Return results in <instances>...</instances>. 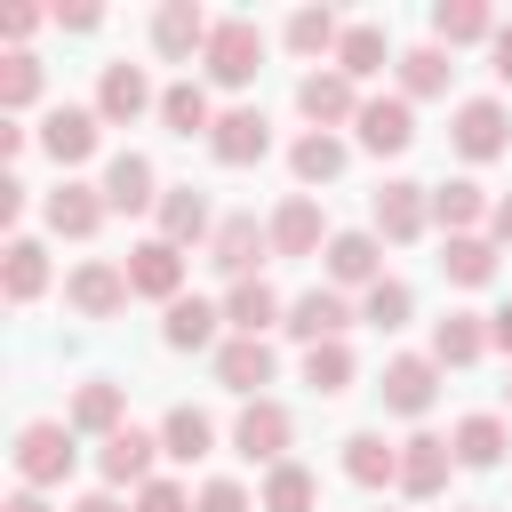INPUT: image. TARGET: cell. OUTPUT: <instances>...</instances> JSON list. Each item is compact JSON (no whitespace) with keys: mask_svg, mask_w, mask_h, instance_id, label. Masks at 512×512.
Returning a JSON list of instances; mask_svg holds the SVG:
<instances>
[{"mask_svg":"<svg viewBox=\"0 0 512 512\" xmlns=\"http://www.w3.org/2000/svg\"><path fill=\"white\" fill-rule=\"evenodd\" d=\"M72 464H80V432L64 424V416H32L24 432H16V488H64L72 480Z\"/></svg>","mask_w":512,"mask_h":512,"instance_id":"1","label":"cell"},{"mask_svg":"<svg viewBox=\"0 0 512 512\" xmlns=\"http://www.w3.org/2000/svg\"><path fill=\"white\" fill-rule=\"evenodd\" d=\"M256 72H264V32H256V16H216L208 48H200V80H208V88H248Z\"/></svg>","mask_w":512,"mask_h":512,"instance_id":"2","label":"cell"},{"mask_svg":"<svg viewBox=\"0 0 512 512\" xmlns=\"http://www.w3.org/2000/svg\"><path fill=\"white\" fill-rule=\"evenodd\" d=\"M368 232H376L384 248H416V240L432 232V184H408V176H392V184L368 200Z\"/></svg>","mask_w":512,"mask_h":512,"instance_id":"3","label":"cell"},{"mask_svg":"<svg viewBox=\"0 0 512 512\" xmlns=\"http://www.w3.org/2000/svg\"><path fill=\"white\" fill-rule=\"evenodd\" d=\"M448 144L480 168V160H504L512 152V112H504V96H464L456 104V120H448Z\"/></svg>","mask_w":512,"mask_h":512,"instance_id":"4","label":"cell"},{"mask_svg":"<svg viewBox=\"0 0 512 512\" xmlns=\"http://www.w3.org/2000/svg\"><path fill=\"white\" fill-rule=\"evenodd\" d=\"M288 440H296V416L264 392V400H248L240 416H232V456H248V464H288Z\"/></svg>","mask_w":512,"mask_h":512,"instance_id":"5","label":"cell"},{"mask_svg":"<svg viewBox=\"0 0 512 512\" xmlns=\"http://www.w3.org/2000/svg\"><path fill=\"white\" fill-rule=\"evenodd\" d=\"M352 320H360V304H352L344 288H304V296H288V320H280V328L312 352V344H344Z\"/></svg>","mask_w":512,"mask_h":512,"instance_id":"6","label":"cell"},{"mask_svg":"<svg viewBox=\"0 0 512 512\" xmlns=\"http://www.w3.org/2000/svg\"><path fill=\"white\" fill-rule=\"evenodd\" d=\"M104 184H80V176H64L56 192H40V224L56 232V240H96L104 232Z\"/></svg>","mask_w":512,"mask_h":512,"instance_id":"7","label":"cell"},{"mask_svg":"<svg viewBox=\"0 0 512 512\" xmlns=\"http://www.w3.org/2000/svg\"><path fill=\"white\" fill-rule=\"evenodd\" d=\"M120 272H128V288H136V296H152L160 312L184 296V248H176V240H160V232H152V240H136V248L120 256Z\"/></svg>","mask_w":512,"mask_h":512,"instance_id":"8","label":"cell"},{"mask_svg":"<svg viewBox=\"0 0 512 512\" xmlns=\"http://www.w3.org/2000/svg\"><path fill=\"white\" fill-rule=\"evenodd\" d=\"M440 376H448V368H440L432 352H392L376 392H384V408H392V416H432V400H440Z\"/></svg>","mask_w":512,"mask_h":512,"instance_id":"9","label":"cell"},{"mask_svg":"<svg viewBox=\"0 0 512 512\" xmlns=\"http://www.w3.org/2000/svg\"><path fill=\"white\" fill-rule=\"evenodd\" d=\"M160 456H168V448H160V432H144V424H120L112 440H96L104 488H144V480H160V472H152Z\"/></svg>","mask_w":512,"mask_h":512,"instance_id":"10","label":"cell"},{"mask_svg":"<svg viewBox=\"0 0 512 512\" xmlns=\"http://www.w3.org/2000/svg\"><path fill=\"white\" fill-rule=\"evenodd\" d=\"M456 472H464V464H456V448H448L440 432H408V440H400V496L432 504V496H448Z\"/></svg>","mask_w":512,"mask_h":512,"instance_id":"11","label":"cell"},{"mask_svg":"<svg viewBox=\"0 0 512 512\" xmlns=\"http://www.w3.org/2000/svg\"><path fill=\"white\" fill-rule=\"evenodd\" d=\"M360 104H368V96H360L336 64H312V72L296 80V112H304L312 128H352V120H360Z\"/></svg>","mask_w":512,"mask_h":512,"instance_id":"12","label":"cell"},{"mask_svg":"<svg viewBox=\"0 0 512 512\" xmlns=\"http://www.w3.org/2000/svg\"><path fill=\"white\" fill-rule=\"evenodd\" d=\"M96 144H104L96 104H48V112H40V152H48L56 168H80Z\"/></svg>","mask_w":512,"mask_h":512,"instance_id":"13","label":"cell"},{"mask_svg":"<svg viewBox=\"0 0 512 512\" xmlns=\"http://www.w3.org/2000/svg\"><path fill=\"white\" fill-rule=\"evenodd\" d=\"M208 152H216V168H256L272 152V120L256 104H224L216 128H208Z\"/></svg>","mask_w":512,"mask_h":512,"instance_id":"14","label":"cell"},{"mask_svg":"<svg viewBox=\"0 0 512 512\" xmlns=\"http://www.w3.org/2000/svg\"><path fill=\"white\" fill-rule=\"evenodd\" d=\"M264 232H272V256H328V240H336L312 192H288V200L264 216Z\"/></svg>","mask_w":512,"mask_h":512,"instance_id":"15","label":"cell"},{"mask_svg":"<svg viewBox=\"0 0 512 512\" xmlns=\"http://www.w3.org/2000/svg\"><path fill=\"white\" fill-rule=\"evenodd\" d=\"M128 296H136V288H128V272H120L112 256H88V264L64 272V304H72L80 320H112Z\"/></svg>","mask_w":512,"mask_h":512,"instance_id":"16","label":"cell"},{"mask_svg":"<svg viewBox=\"0 0 512 512\" xmlns=\"http://www.w3.org/2000/svg\"><path fill=\"white\" fill-rule=\"evenodd\" d=\"M144 112H160L152 72H144V64H104V80H96V120H104V128H128V120H144Z\"/></svg>","mask_w":512,"mask_h":512,"instance_id":"17","label":"cell"},{"mask_svg":"<svg viewBox=\"0 0 512 512\" xmlns=\"http://www.w3.org/2000/svg\"><path fill=\"white\" fill-rule=\"evenodd\" d=\"M352 136H360V152H376V160H392V152H408L416 144V104L392 88V96H368L360 104V120H352Z\"/></svg>","mask_w":512,"mask_h":512,"instance_id":"18","label":"cell"},{"mask_svg":"<svg viewBox=\"0 0 512 512\" xmlns=\"http://www.w3.org/2000/svg\"><path fill=\"white\" fill-rule=\"evenodd\" d=\"M272 376H280V352H272L264 336H224V344H216V384H224V392L264 400Z\"/></svg>","mask_w":512,"mask_h":512,"instance_id":"19","label":"cell"},{"mask_svg":"<svg viewBox=\"0 0 512 512\" xmlns=\"http://www.w3.org/2000/svg\"><path fill=\"white\" fill-rule=\"evenodd\" d=\"M208 32H216V16H208L200 0H160V8H152V48H160L168 64H192V56L208 48Z\"/></svg>","mask_w":512,"mask_h":512,"instance_id":"20","label":"cell"},{"mask_svg":"<svg viewBox=\"0 0 512 512\" xmlns=\"http://www.w3.org/2000/svg\"><path fill=\"white\" fill-rule=\"evenodd\" d=\"M160 192L168 184H160V168L144 152H112L104 160V208L112 216H144V208H160Z\"/></svg>","mask_w":512,"mask_h":512,"instance_id":"21","label":"cell"},{"mask_svg":"<svg viewBox=\"0 0 512 512\" xmlns=\"http://www.w3.org/2000/svg\"><path fill=\"white\" fill-rule=\"evenodd\" d=\"M272 256V232L256 224V216H224L216 224V240H208V264L224 272V280H256V264Z\"/></svg>","mask_w":512,"mask_h":512,"instance_id":"22","label":"cell"},{"mask_svg":"<svg viewBox=\"0 0 512 512\" xmlns=\"http://www.w3.org/2000/svg\"><path fill=\"white\" fill-rule=\"evenodd\" d=\"M48 280H56L48 248H40L32 232H8V248H0V296H8V304H40Z\"/></svg>","mask_w":512,"mask_h":512,"instance_id":"23","label":"cell"},{"mask_svg":"<svg viewBox=\"0 0 512 512\" xmlns=\"http://www.w3.org/2000/svg\"><path fill=\"white\" fill-rule=\"evenodd\" d=\"M152 216H160V240H176V248H192V240H216V224H224V216L208 208V192H200V184H168Z\"/></svg>","mask_w":512,"mask_h":512,"instance_id":"24","label":"cell"},{"mask_svg":"<svg viewBox=\"0 0 512 512\" xmlns=\"http://www.w3.org/2000/svg\"><path fill=\"white\" fill-rule=\"evenodd\" d=\"M160 344H168V352H216V344H224V304H208V296H176L168 320H160Z\"/></svg>","mask_w":512,"mask_h":512,"instance_id":"25","label":"cell"},{"mask_svg":"<svg viewBox=\"0 0 512 512\" xmlns=\"http://www.w3.org/2000/svg\"><path fill=\"white\" fill-rule=\"evenodd\" d=\"M64 424H72L80 440H112V432L128 424V392H120L112 376H88V384L72 392V408H64Z\"/></svg>","mask_w":512,"mask_h":512,"instance_id":"26","label":"cell"},{"mask_svg":"<svg viewBox=\"0 0 512 512\" xmlns=\"http://www.w3.org/2000/svg\"><path fill=\"white\" fill-rule=\"evenodd\" d=\"M344 168H352V144H344L336 128H304V136L288 144V176H296L304 192H312V184H336Z\"/></svg>","mask_w":512,"mask_h":512,"instance_id":"27","label":"cell"},{"mask_svg":"<svg viewBox=\"0 0 512 512\" xmlns=\"http://www.w3.org/2000/svg\"><path fill=\"white\" fill-rule=\"evenodd\" d=\"M376 280H384V240L376 232H336L328 240V288H360L368 296Z\"/></svg>","mask_w":512,"mask_h":512,"instance_id":"28","label":"cell"},{"mask_svg":"<svg viewBox=\"0 0 512 512\" xmlns=\"http://www.w3.org/2000/svg\"><path fill=\"white\" fill-rule=\"evenodd\" d=\"M280 320H288V304H280V288H272L264 272L224 288V328H232V336H264V328H280Z\"/></svg>","mask_w":512,"mask_h":512,"instance_id":"29","label":"cell"},{"mask_svg":"<svg viewBox=\"0 0 512 512\" xmlns=\"http://www.w3.org/2000/svg\"><path fill=\"white\" fill-rule=\"evenodd\" d=\"M448 448H456V464H464V472H496V464H504V448H512V424H504L496 408H472V416L448 432Z\"/></svg>","mask_w":512,"mask_h":512,"instance_id":"30","label":"cell"},{"mask_svg":"<svg viewBox=\"0 0 512 512\" xmlns=\"http://www.w3.org/2000/svg\"><path fill=\"white\" fill-rule=\"evenodd\" d=\"M336 464L352 488H400V440H384V432H344Z\"/></svg>","mask_w":512,"mask_h":512,"instance_id":"31","label":"cell"},{"mask_svg":"<svg viewBox=\"0 0 512 512\" xmlns=\"http://www.w3.org/2000/svg\"><path fill=\"white\" fill-rule=\"evenodd\" d=\"M328 64L360 88V80H376V72H384V64H400V56H392V32H384V24H344V40H336V56H328Z\"/></svg>","mask_w":512,"mask_h":512,"instance_id":"32","label":"cell"},{"mask_svg":"<svg viewBox=\"0 0 512 512\" xmlns=\"http://www.w3.org/2000/svg\"><path fill=\"white\" fill-rule=\"evenodd\" d=\"M488 208H496V200H488V192H480L472 176H448V184H432V224H440L448 240L480 232V224H488Z\"/></svg>","mask_w":512,"mask_h":512,"instance_id":"33","label":"cell"},{"mask_svg":"<svg viewBox=\"0 0 512 512\" xmlns=\"http://www.w3.org/2000/svg\"><path fill=\"white\" fill-rule=\"evenodd\" d=\"M488 352V312H440L432 320V360L440 368H472Z\"/></svg>","mask_w":512,"mask_h":512,"instance_id":"34","label":"cell"},{"mask_svg":"<svg viewBox=\"0 0 512 512\" xmlns=\"http://www.w3.org/2000/svg\"><path fill=\"white\" fill-rule=\"evenodd\" d=\"M160 448H168V464H200V456H216V416L208 408H168L160 416Z\"/></svg>","mask_w":512,"mask_h":512,"instance_id":"35","label":"cell"},{"mask_svg":"<svg viewBox=\"0 0 512 512\" xmlns=\"http://www.w3.org/2000/svg\"><path fill=\"white\" fill-rule=\"evenodd\" d=\"M160 128H168V136H208V128H216L208 80H168V88H160Z\"/></svg>","mask_w":512,"mask_h":512,"instance_id":"36","label":"cell"},{"mask_svg":"<svg viewBox=\"0 0 512 512\" xmlns=\"http://www.w3.org/2000/svg\"><path fill=\"white\" fill-rule=\"evenodd\" d=\"M432 40H440V48L496 40V8H488V0H440V8H432Z\"/></svg>","mask_w":512,"mask_h":512,"instance_id":"37","label":"cell"},{"mask_svg":"<svg viewBox=\"0 0 512 512\" xmlns=\"http://www.w3.org/2000/svg\"><path fill=\"white\" fill-rule=\"evenodd\" d=\"M392 72H400V96H408V104H424V96H448V72H456V64H448V48H440V40H424V48H400V64H392Z\"/></svg>","mask_w":512,"mask_h":512,"instance_id":"38","label":"cell"},{"mask_svg":"<svg viewBox=\"0 0 512 512\" xmlns=\"http://www.w3.org/2000/svg\"><path fill=\"white\" fill-rule=\"evenodd\" d=\"M440 272H448V288H488V280H496V240H488V232L440 240Z\"/></svg>","mask_w":512,"mask_h":512,"instance_id":"39","label":"cell"},{"mask_svg":"<svg viewBox=\"0 0 512 512\" xmlns=\"http://www.w3.org/2000/svg\"><path fill=\"white\" fill-rule=\"evenodd\" d=\"M40 88H48L40 56H32V48H8V56H0V120L32 112V104H40Z\"/></svg>","mask_w":512,"mask_h":512,"instance_id":"40","label":"cell"},{"mask_svg":"<svg viewBox=\"0 0 512 512\" xmlns=\"http://www.w3.org/2000/svg\"><path fill=\"white\" fill-rule=\"evenodd\" d=\"M312 504H320V480H312L296 456H288V464H272V472H264V488H256V512H312Z\"/></svg>","mask_w":512,"mask_h":512,"instance_id":"41","label":"cell"},{"mask_svg":"<svg viewBox=\"0 0 512 512\" xmlns=\"http://www.w3.org/2000/svg\"><path fill=\"white\" fill-rule=\"evenodd\" d=\"M352 376H360V360H352V344H312V352H304V384H312L320 400H336V392H352Z\"/></svg>","mask_w":512,"mask_h":512,"instance_id":"42","label":"cell"},{"mask_svg":"<svg viewBox=\"0 0 512 512\" xmlns=\"http://www.w3.org/2000/svg\"><path fill=\"white\" fill-rule=\"evenodd\" d=\"M280 40H288L296 56H336V40H344V24H336V8H296Z\"/></svg>","mask_w":512,"mask_h":512,"instance_id":"43","label":"cell"},{"mask_svg":"<svg viewBox=\"0 0 512 512\" xmlns=\"http://www.w3.org/2000/svg\"><path fill=\"white\" fill-rule=\"evenodd\" d=\"M408 312H416V288H408V280H392V272L360 296V320H368V328H384V336H392V328H408Z\"/></svg>","mask_w":512,"mask_h":512,"instance_id":"44","label":"cell"},{"mask_svg":"<svg viewBox=\"0 0 512 512\" xmlns=\"http://www.w3.org/2000/svg\"><path fill=\"white\" fill-rule=\"evenodd\" d=\"M192 512H256V496L240 480H200L192 488Z\"/></svg>","mask_w":512,"mask_h":512,"instance_id":"45","label":"cell"},{"mask_svg":"<svg viewBox=\"0 0 512 512\" xmlns=\"http://www.w3.org/2000/svg\"><path fill=\"white\" fill-rule=\"evenodd\" d=\"M136 512H192V488L160 472V480H144V488H136Z\"/></svg>","mask_w":512,"mask_h":512,"instance_id":"46","label":"cell"},{"mask_svg":"<svg viewBox=\"0 0 512 512\" xmlns=\"http://www.w3.org/2000/svg\"><path fill=\"white\" fill-rule=\"evenodd\" d=\"M24 208H32V184L24 176H0V224H24Z\"/></svg>","mask_w":512,"mask_h":512,"instance_id":"47","label":"cell"},{"mask_svg":"<svg viewBox=\"0 0 512 512\" xmlns=\"http://www.w3.org/2000/svg\"><path fill=\"white\" fill-rule=\"evenodd\" d=\"M56 24H64V32H96L104 8H96V0H72V8H56Z\"/></svg>","mask_w":512,"mask_h":512,"instance_id":"48","label":"cell"},{"mask_svg":"<svg viewBox=\"0 0 512 512\" xmlns=\"http://www.w3.org/2000/svg\"><path fill=\"white\" fill-rule=\"evenodd\" d=\"M488 72L512 88V24H496V40H488Z\"/></svg>","mask_w":512,"mask_h":512,"instance_id":"49","label":"cell"},{"mask_svg":"<svg viewBox=\"0 0 512 512\" xmlns=\"http://www.w3.org/2000/svg\"><path fill=\"white\" fill-rule=\"evenodd\" d=\"M72 512H136L120 488H88V496H72Z\"/></svg>","mask_w":512,"mask_h":512,"instance_id":"50","label":"cell"},{"mask_svg":"<svg viewBox=\"0 0 512 512\" xmlns=\"http://www.w3.org/2000/svg\"><path fill=\"white\" fill-rule=\"evenodd\" d=\"M32 24H40V8H0V32H8V40H16V48H24V40H32Z\"/></svg>","mask_w":512,"mask_h":512,"instance_id":"51","label":"cell"},{"mask_svg":"<svg viewBox=\"0 0 512 512\" xmlns=\"http://www.w3.org/2000/svg\"><path fill=\"white\" fill-rule=\"evenodd\" d=\"M488 352H512V304L488 312Z\"/></svg>","mask_w":512,"mask_h":512,"instance_id":"52","label":"cell"},{"mask_svg":"<svg viewBox=\"0 0 512 512\" xmlns=\"http://www.w3.org/2000/svg\"><path fill=\"white\" fill-rule=\"evenodd\" d=\"M488 240H496V248H512V192L488 208Z\"/></svg>","mask_w":512,"mask_h":512,"instance_id":"53","label":"cell"},{"mask_svg":"<svg viewBox=\"0 0 512 512\" xmlns=\"http://www.w3.org/2000/svg\"><path fill=\"white\" fill-rule=\"evenodd\" d=\"M24 144H32V128H16V120H0V160H24Z\"/></svg>","mask_w":512,"mask_h":512,"instance_id":"54","label":"cell"},{"mask_svg":"<svg viewBox=\"0 0 512 512\" xmlns=\"http://www.w3.org/2000/svg\"><path fill=\"white\" fill-rule=\"evenodd\" d=\"M0 512H48V496H40V488H16V496H8Z\"/></svg>","mask_w":512,"mask_h":512,"instance_id":"55","label":"cell"},{"mask_svg":"<svg viewBox=\"0 0 512 512\" xmlns=\"http://www.w3.org/2000/svg\"><path fill=\"white\" fill-rule=\"evenodd\" d=\"M448 512H480V504H448Z\"/></svg>","mask_w":512,"mask_h":512,"instance_id":"56","label":"cell"},{"mask_svg":"<svg viewBox=\"0 0 512 512\" xmlns=\"http://www.w3.org/2000/svg\"><path fill=\"white\" fill-rule=\"evenodd\" d=\"M504 408H512V384H504Z\"/></svg>","mask_w":512,"mask_h":512,"instance_id":"57","label":"cell"}]
</instances>
